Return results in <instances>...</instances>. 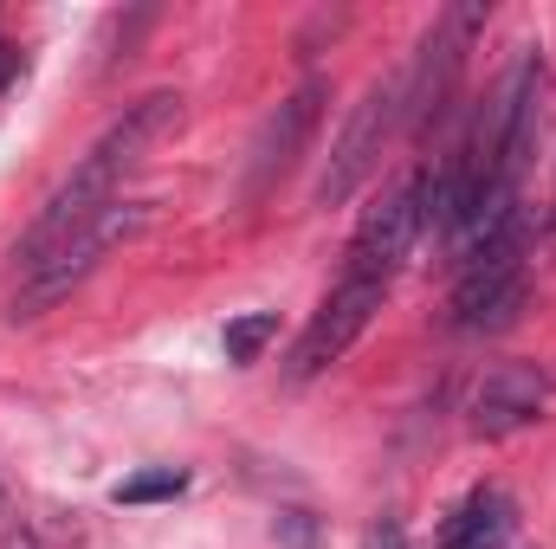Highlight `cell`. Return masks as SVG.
Returning a JSON list of instances; mask_svg holds the SVG:
<instances>
[{"instance_id":"7","label":"cell","mask_w":556,"mask_h":549,"mask_svg":"<svg viewBox=\"0 0 556 549\" xmlns=\"http://www.w3.org/2000/svg\"><path fill=\"white\" fill-rule=\"evenodd\" d=\"M389 304V284H376V278H343L317 310H311V323H304V336L291 343V382H311V375H324L330 362H343L350 356V343L376 323V310Z\"/></svg>"},{"instance_id":"5","label":"cell","mask_w":556,"mask_h":549,"mask_svg":"<svg viewBox=\"0 0 556 549\" xmlns=\"http://www.w3.org/2000/svg\"><path fill=\"white\" fill-rule=\"evenodd\" d=\"M427 233V168L408 175V181H395L363 220H356V233H350V266L343 278H376V284H389V278L402 272V259L415 253V240Z\"/></svg>"},{"instance_id":"1","label":"cell","mask_w":556,"mask_h":549,"mask_svg":"<svg viewBox=\"0 0 556 549\" xmlns=\"http://www.w3.org/2000/svg\"><path fill=\"white\" fill-rule=\"evenodd\" d=\"M181 124V91H149V98H137L104 137L85 149V162L46 194V207H39V220L26 227V240H20V278L33 272V266H46L78 227H91L98 214H111L117 201H124V181L137 175V162L149 155V142L168 137Z\"/></svg>"},{"instance_id":"4","label":"cell","mask_w":556,"mask_h":549,"mask_svg":"<svg viewBox=\"0 0 556 549\" xmlns=\"http://www.w3.org/2000/svg\"><path fill=\"white\" fill-rule=\"evenodd\" d=\"M137 227H142L137 201H117L111 214H98L91 227H78V233H72L46 266H33V272L20 278V291H13V317H39V310H52L65 291H78L85 278L98 272V266H104V253H111V246H124Z\"/></svg>"},{"instance_id":"11","label":"cell","mask_w":556,"mask_h":549,"mask_svg":"<svg viewBox=\"0 0 556 549\" xmlns=\"http://www.w3.org/2000/svg\"><path fill=\"white\" fill-rule=\"evenodd\" d=\"M273 336H278V310H247V317H233V323L220 330V349H227L233 369H253Z\"/></svg>"},{"instance_id":"9","label":"cell","mask_w":556,"mask_h":549,"mask_svg":"<svg viewBox=\"0 0 556 549\" xmlns=\"http://www.w3.org/2000/svg\"><path fill=\"white\" fill-rule=\"evenodd\" d=\"M324 98H330V85L324 78H304L285 104H278L273 117L260 124V142H253V162H247V194L260 201V194H273L278 181L298 168V155H304V142L317 130V117H324Z\"/></svg>"},{"instance_id":"2","label":"cell","mask_w":556,"mask_h":549,"mask_svg":"<svg viewBox=\"0 0 556 549\" xmlns=\"http://www.w3.org/2000/svg\"><path fill=\"white\" fill-rule=\"evenodd\" d=\"M525 240H498L472 259H459V284H453V330L466 336H498L525 317L531 304V259H525Z\"/></svg>"},{"instance_id":"13","label":"cell","mask_w":556,"mask_h":549,"mask_svg":"<svg viewBox=\"0 0 556 549\" xmlns=\"http://www.w3.org/2000/svg\"><path fill=\"white\" fill-rule=\"evenodd\" d=\"M369 549H408V537H402V524H395V518H382V524L369 531Z\"/></svg>"},{"instance_id":"6","label":"cell","mask_w":556,"mask_h":549,"mask_svg":"<svg viewBox=\"0 0 556 549\" xmlns=\"http://www.w3.org/2000/svg\"><path fill=\"white\" fill-rule=\"evenodd\" d=\"M395 124H402V78H389V85H369V91H363V104L350 111L343 137L330 142V162H324V175H317V194H311V201H317V207H337V201H350V194L369 181L376 155L389 149Z\"/></svg>"},{"instance_id":"8","label":"cell","mask_w":556,"mask_h":549,"mask_svg":"<svg viewBox=\"0 0 556 549\" xmlns=\"http://www.w3.org/2000/svg\"><path fill=\"white\" fill-rule=\"evenodd\" d=\"M556 401V375L551 369H538V362H498V369H485L479 375V388H472V433L479 439H505V433H525V426H538Z\"/></svg>"},{"instance_id":"10","label":"cell","mask_w":556,"mask_h":549,"mask_svg":"<svg viewBox=\"0 0 556 549\" xmlns=\"http://www.w3.org/2000/svg\"><path fill=\"white\" fill-rule=\"evenodd\" d=\"M511 531H518V505L498 485H472L440 524V549H505Z\"/></svg>"},{"instance_id":"14","label":"cell","mask_w":556,"mask_h":549,"mask_svg":"<svg viewBox=\"0 0 556 549\" xmlns=\"http://www.w3.org/2000/svg\"><path fill=\"white\" fill-rule=\"evenodd\" d=\"M13 78H20V46H7V39H0V91H7Z\"/></svg>"},{"instance_id":"12","label":"cell","mask_w":556,"mask_h":549,"mask_svg":"<svg viewBox=\"0 0 556 549\" xmlns=\"http://www.w3.org/2000/svg\"><path fill=\"white\" fill-rule=\"evenodd\" d=\"M188 491V472L162 465V472H142V478H124L117 485V505H155V498H181Z\"/></svg>"},{"instance_id":"3","label":"cell","mask_w":556,"mask_h":549,"mask_svg":"<svg viewBox=\"0 0 556 549\" xmlns=\"http://www.w3.org/2000/svg\"><path fill=\"white\" fill-rule=\"evenodd\" d=\"M479 33H485V7H446V13L427 26L415 65H408V78H402V117H408L415 130H427V124L453 104V85H459L466 52H472Z\"/></svg>"}]
</instances>
